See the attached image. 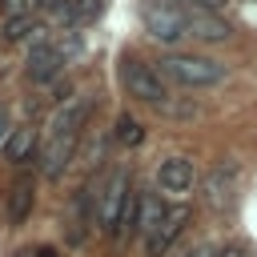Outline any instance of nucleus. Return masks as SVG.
Segmentation results:
<instances>
[{
  "instance_id": "obj_19",
  "label": "nucleus",
  "mask_w": 257,
  "mask_h": 257,
  "mask_svg": "<svg viewBox=\"0 0 257 257\" xmlns=\"http://www.w3.org/2000/svg\"><path fill=\"white\" fill-rule=\"evenodd\" d=\"M213 257H245V245H237V241H233V245H225V249H217Z\"/></svg>"
},
{
  "instance_id": "obj_20",
  "label": "nucleus",
  "mask_w": 257,
  "mask_h": 257,
  "mask_svg": "<svg viewBox=\"0 0 257 257\" xmlns=\"http://www.w3.org/2000/svg\"><path fill=\"white\" fill-rule=\"evenodd\" d=\"M8 133H12V128H8V112H4V108H0V145H4V141H8Z\"/></svg>"
},
{
  "instance_id": "obj_21",
  "label": "nucleus",
  "mask_w": 257,
  "mask_h": 257,
  "mask_svg": "<svg viewBox=\"0 0 257 257\" xmlns=\"http://www.w3.org/2000/svg\"><path fill=\"white\" fill-rule=\"evenodd\" d=\"M189 257H213V253H209V245H197V249H189Z\"/></svg>"
},
{
  "instance_id": "obj_14",
  "label": "nucleus",
  "mask_w": 257,
  "mask_h": 257,
  "mask_svg": "<svg viewBox=\"0 0 257 257\" xmlns=\"http://www.w3.org/2000/svg\"><path fill=\"white\" fill-rule=\"evenodd\" d=\"M32 32H40V24L32 20V16H12V20H4V40H24V36H32Z\"/></svg>"
},
{
  "instance_id": "obj_15",
  "label": "nucleus",
  "mask_w": 257,
  "mask_h": 257,
  "mask_svg": "<svg viewBox=\"0 0 257 257\" xmlns=\"http://www.w3.org/2000/svg\"><path fill=\"white\" fill-rule=\"evenodd\" d=\"M161 112H165V116H181V120H189V116H197V104H189V100H165Z\"/></svg>"
},
{
  "instance_id": "obj_22",
  "label": "nucleus",
  "mask_w": 257,
  "mask_h": 257,
  "mask_svg": "<svg viewBox=\"0 0 257 257\" xmlns=\"http://www.w3.org/2000/svg\"><path fill=\"white\" fill-rule=\"evenodd\" d=\"M44 4H52V0H44Z\"/></svg>"
},
{
  "instance_id": "obj_5",
  "label": "nucleus",
  "mask_w": 257,
  "mask_h": 257,
  "mask_svg": "<svg viewBox=\"0 0 257 257\" xmlns=\"http://www.w3.org/2000/svg\"><path fill=\"white\" fill-rule=\"evenodd\" d=\"M128 193H133V185H128V173H120V169L96 193V225L104 233H116V221H120V209H124V197Z\"/></svg>"
},
{
  "instance_id": "obj_18",
  "label": "nucleus",
  "mask_w": 257,
  "mask_h": 257,
  "mask_svg": "<svg viewBox=\"0 0 257 257\" xmlns=\"http://www.w3.org/2000/svg\"><path fill=\"white\" fill-rule=\"evenodd\" d=\"M16 257H56V249H48V245H28V249H20Z\"/></svg>"
},
{
  "instance_id": "obj_7",
  "label": "nucleus",
  "mask_w": 257,
  "mask_h": 257,
  "mask_svg": "<svg viewBox=\"0 0 257 257\" xmlns=\"http://www.w3.org/2000/svg\"><path fill=\"white\" fill-rule=\"evenodd\" d=\"M60 68H64V56H60V48L56 44H48V40H40L32 52H28V80L32 84H52L56 76H60Z\"/></svg>"
},
{
  "instance_id": "obj_8",
  "label": "nucleus",
  "mask_w": 257,
  "mask_h": 257,
  "mask_svg": "<svg viewBox=\"0 0 257 257\" xmlns=\"http://www.w3.org/2000/svg\"><path fill=\"white\" fill-rule=\"evenodd\" d=\"M157 189L161 193H189L193 189V161L189 157H165L157 165Z\"/></svg>"
},
{
  "instance_id": "obj_3",
  "label": "nucleus",
  "mask_w": 257,
  "mask_h": 257,
  "mask_svg": "<svg viewBox=\"0 0 257 257\" xmlns=\"http://www.w3.org/2000/svg\"><path fill=\"white\" fill-rule=\"evenodd\" d=\"M141 20H145V32L161 44H181L189 36V12L173 0H145Z\"/></svg>"
},
{
  "instance_id": "obj_4",
  "label": "nucleus",
  "mask_w": 257,
  "mask_h": 257,
  "mask_svg": "<svg viewBox=\"0 0 257 257\" xmlns=\"http://www.w3.org/2000/svg\"><path fill=\"white\" fill-rule=\"evenodd\" d=\"M237 185H241V173H237V165L233 161H217L213 169H209V177H205V205L209 209H217V213H225L229 205H233V197H237Z\"/></svg>"
},
{
  "instance_id": "obj_9",
  "label": "nucleus",
  "mask_w": 257,
  "mask_h": 257,
  "mask_svg": "<svg viewBox=\"0 0 257 257\" xmlns=\"http://www.w3.org/2000/svg\"><path fill=\"white\" fill-rule=\"evenodd\" d=\"M185 12H189V36H197L205 44H221L233 36L229 20H221L217 12H205V8H185Z\"/></svg>"
},
{
  "instance_id": "obj_17",
  "label": "nucleus",
  "mask_w": 257,
  "mask_h": 257,
  "mask_svg": "<svg viewBox=\"0 0 257 257\" xmlns=\"http://www.w3.org/2000/svg\"><path fill=\"white\" fill-rule=\"evenodd\" d=\"M173 4H181V8H205V12H221L225 0H173Z\"/></svg>"
},
{
  "instance_id": "obj_2",
  "label": "nucleus",
  "mask_w": 257,
  "mask_h": 257,
  "mask_svg": "<svg viewBox=\"0 0 257 257\" xmlns=\"http://www.w3.org/2000/svg\"><path fill=\"white\" fill-rule=\"evenodd\" d=\"M120 84H124V92H128L133 100H145V104H153V108H161V104L169 100L165 76H161L149 60H141V56H133V52L120 56Z\"/></svg>"
},
{
  "instance_id": "obj_16",
  "label": "nucleus",
  "mask_w": 257,
  "mask_h": 257,
  "mask_svg": "<svg viewBox=\"0 0 257 257\" xmlns=\"http://www.w3.org/2000/svg\"><path fill=\"white\" fill-rule=\"evenodd\" d=\"M0 8H4L8 20H12V16H28V0H0Z\"/></svg>"
},
{
  "instance_id": "obj_12",
  "label": "nucleus",
  "mask_w": 257,
  "mask_h": 257,
  "mask_svg": "<svg viewBox=\"0 0 257 257\" xmlns=\"http://www.w3.org/2000/svg\"><path fill=\"white\" fill-rule=\"evenodd\" d=\"M32 181L28 177H20L16 185H12V197H8V217H12V225H20L28 213H32Z\"/></svg>"
},
{
  "instance_id": "obj_6",
  "label": "nucleus",
  "mask_w": 257,
  "mask_h": 257,
  "mask_svg": "<svg viewBox=\"0 0 257 257\" xmlns=\"http://www.w3.org/2000/svg\"><path fill=\"white\" fill-rule=\"evenodd\" d=\"M189 217H193V209L189 205H177V209H169L165 217H161V225L145 237L149 241V257H165V249L185 233V225H189Z\"/></svg>"
},
{
  "instance_id": "obj_1",
  "label": "nucleus",
  "mask_w": 257,
  "mask_h": 257,
  "mask_svg": "<svg viewBox=\"0 0 257 257\" xmlns=\"http://www.w3.org/2000/svg\"><path fill=\"white\" fill-rule=\"evenodd\" d=\"M157 72L181 88H209L225 80V64L213 56H197V52H165L157 60Z\"/></svg>"
},
{
  "instance_id": "obj_13",
  "label": "nucleus",
  "mask_w": 257,
  "mask_h": 257,
  "mask_svg": "<svg viewBox=\"0 0 257 257\" xmlns=\"http://www.w3.org/2000/svg\"><path fill=\"white\" fill-rule=\"evenodd\" d=\"M112 137H116L120 145H128V149H133V145H141V141H145V128H141L128 112H120V116H116V128H112Z\"/></svg>"
},
{
  "instance_id": "obj_11",
  "label": "nucleus",
  "mask_w": 257,
  "mask_h": 257,
  "mask_svg": "<svg viewBox=\"0 0 257 257\" xmlns=\"http://www.w3.org/2000/svg\"><path fill=\"white\" fill-rule=\"evenodd\" d=\"M165 213H169V209H165V201H161L157 193H141V205H137V229L149 237V233L161 225Z\"/></svg>"
},
{
  "instance_id": "obj_10",
  "label": "nucleus",
  "mask_w": 257,
  "mask_h": 257,
  "mask_svg": "<svg viewBox=\"0 0 257 257\" xmlns=\"http://www.w3.org/2000/svg\"><path fill=\"white\" fill-rule=\"evenodd\" d=\"M4 157H8L12 165H28V161L36 157V128H28V124L12 128L8 141H4Z\"/></svg>"
}]
</instances>
